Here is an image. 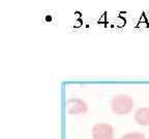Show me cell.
Listing matches in <instances>:
<instances>
[{
	"mask_svg": "<svg viewBox=\"0 0 149 139\" xmlns=\"http://www.w3.org/2000/svg\"><path fill=\"white\" fill-rule=\"evenodd\" d=\"M120 139H147V138L141 132H129V133L122 135L120 137Z\"/></svg>",
	"mask_w": 149,
	"mask_h": 139,
	"instance_id": "5",
	"label": "cell"
},
{
	"mask_svg": "<svg viewBox=\"0 0 149 139\" xmlns=\"http://www.w3.org/2000/svg\"><path fill=\"white\" fill-rule=\"evenodd\" d=\"M114 128L108 123H96L92 127V139H114Z\"/></svg>",
	"mask_w": 149,
	"mask_h": 139,
	"instance_id": "2",
	"label": "cell"
},
{
	"mask_svg": "<svg viewBox=\"0 0 149 139\" xmlns=\"http://www.w3.org/2000/svg\"><path fill=\"white\" fill-rule=\"evenodd\" d=\"M106 18H107V12H105L104 15H103L102 19L98 21V24H99V23H102V22H106Z\"/></svg>",
	"mask_w": 149,
	"mask_h": 139,
	"instance_id": "8",
	"label": "cell"
},
{
	"mask_svg": "<svg viewBox=\"0 0 149 139\" xmlns=\"http://www.w3.org/2000/svg\"><path fill=\"white\" fill-rule=\"evenodd\" d=\"M140 22H146V16H145L144 12L142 14V17H141V20H140Z\"/></svg>",
	"mask_w": 149,
	"mask_h": 139,
	"instance_id": "9",
	"label": "cell"
},
{
	"mask_svg": "<svg viewBox=\"0 0 149 139\" xmlns=\"http://www.w3.org/2000/svg\"><path fill=\"white\" fill-rule=\"evenodd\" d=\"M138 26L139 27H149V25L147 24V22H140Z\"/></svg>",
	"mask_w": 149,
	"mask_h": 139,
	"instance_id": "7",
	"label": "cell"
},
{
	"mask_svg": "<svg viewBox=\"0 0 149 139\" xmlns=\"http://www.w3.org/2000/svg\"><path fill=\"white\" fill-rule=\"evenodd\" d=\"M116 25L118 26V27H122V26H124L125 25V20L123 19V18H118V19L116 20Z\"/></svg>",
	"mask_w": 149,
	"mask_h": 139,
	"instance_id": "6",
	"label": "cell"
},
{
	"mask_svg": "<svg viewBox=\"0 0 149 139\" xmlns=\"http://www.w3.org/2000/svg\"><path fill=\"white\" fill-rule=\"evenodd\" d=\"M65 110L70 115H85L88 111V105L79 98H72L65 102Z\"/></svg>",
	"mask_w": 149,
	"mask_h": 139,
	"instance_id": "3",
	"label": "cell"
},
{
	"mask_svg": "<svg viewBox=\"0 0 149 139\" xmlns=\"http://www.w3.org/2000/svg\"><path fill=\"white\" fill-rule=\"evenodd\" d=\"M135 121L140 126H149V107H141L135 111Z\"/></svg>",
	"mask_w": 149,
	"mask_h": 139,
	"instance_id": "4",
	"label": "cell"
},
{
	"mask_svg": "<svg viewBox=\"0 0 149 139\" xmlns=\"http://www.w3.org/2000/svg\"><path fill=\"white\" fill-rule=\"evenodd\" d=\"M112 111L117 115H125L132 112L135 107V101L126 94H118L112 98L110 102Z\"/></svg>",
	"mask_w": 149,
	"mask_h": 139,
	"instance_id": "1",
	"label": "cell"
},
{
	"mask_svg": "<svg viewBox=\"0 0 149 139\" xmlns=\"http://www.w3.org/2000/svg\"><path fill=\"white\" fill-rule=\"evenodd\" d=\"M80 25H81V21H78V22L76 23V26H77V27H79Z\"/></svg>",
	"mask_w": 149,
	"mask_h": 139,
	"instance_id": "10",
	"label": "cell"
}]
</instances>
